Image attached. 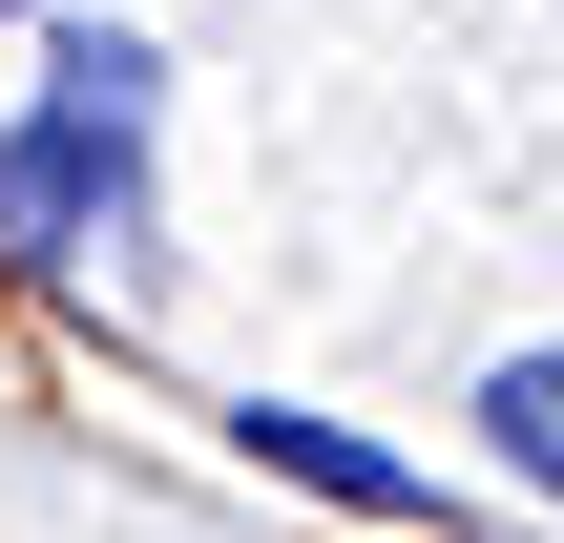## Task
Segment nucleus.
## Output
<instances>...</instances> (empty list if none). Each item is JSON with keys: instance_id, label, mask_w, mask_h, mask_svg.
I'll return each mask as SVG.
<instances>
[{"instance_id": "f257e3e1", "label": "nucleus", "mask_w": 564, "mask_h": 543, "mask_svg": "<svg viewBox=\"0 0 564 543\" xmlns=\"http://www.w3.org/2000/svg\"><path fill=\"white\" fill-rule=\"evenodd\" d=\"M147 126H167V42L147 21H42V84L0 126V251L21 272L147 251Z\"/></svg>"}, {"instance_id": "f03ea898", "label": "nucleus", "mask_w": 564, "mask_h": 543, "mask_svg": "<svg viewBox=\"0 0 564 543\" xmlns=\"http://www.w3.org/2000/svg\"><path fill=\"white\" fill-rule=\"evenodd\" d=\"M230 460H251V481H293V502H335V523H419V502H440L398 439H356V419H314V398H251V419H230Z\"/></svg>"}, {"instance_id": "7ed1b4c3", "label": "nucleus", "mask_w": 564, "mask_h": 543, "mask_svg": "<svg viewBox=\"0 0 564 543\" xmlns=\"http://www.w3.org/2000/svg\"><path fill=\"white\" fill-rule=\"evenodd\" d=\"M481 460H502L523 502H564V335H544V356H502V377H481Z\"/></svg>"}, {"instance_id": "20e7f679", "label": "nucleus", "mask_w": 564, "mask_h": 543, "mask_svg": "<svg viewBox=\"0 0 564 543\" xmlns=\"http://www.w3.org/2000/svg\"><path fill=\"white\" fill-rule=\"evenodd\" d=\"M0 21H42V0H0Z\"/></svg>"}]
</instances>
